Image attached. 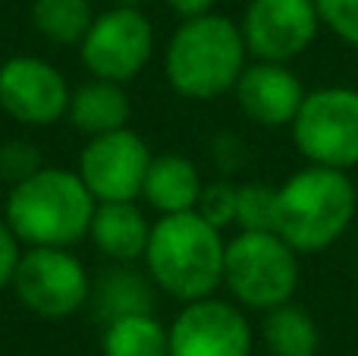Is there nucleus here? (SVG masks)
Returning <instances> with one entry per match:
<instances>
[{"instance_id": "1", "label": "nucleus", "mask_w": 358, "mask_h": 356, "mask_svg": "<svg viewBox=\"0 0 358 356\" xmlns=\"http://www.w3.org/2000/svg\"><path fill=\"white\" fill-rule=\"evenodd\" d=\"M223 231L204 221L198 212L161 214L151 224L145 268L161 294L179 303L214 296L223 284Z\"/></svg>"}, {"instance_id": "2", "label": "nucleus", "mask_w": 358, "mask_h": 356, "mask_svg": "<svg viewBox=\"0 0 358 356\" xmlns=\"http://www.w3.org/2000/svg\"><path fill=\"white\" fill-rule=\"evenodd\" d=\"M355 208L358 189L349 170L305 164L277 186L273 231L299 256H315L343 240L355 221Z\"/></svg>"}, {"instance_id": "3", "label": "nucleus", "mask_w": 358, "mask_h": 356, "mask_svg": "<svg viewBox=\"0 0 358 356\" xmlns=\"http://www.w3.org/2000/svg\"><path fill=\"white\" fill-rule=\"evenodd\" d=\"M248 67V48L239 22L204 13L182 19L164 50V76L182 98L210 101L233 92Z\"/></svg>"}, {"instance_id": "4", "label": "nucleus", "mask_w": 358, "mask_h": 356, "mask_svg": "<svg viewBox=\"0 0 358 356\" xmlns=\"http://www.w3.org/2000/svg\"><path fill=\"white\" fill-rule=\"evenodd\" d=\"M98 199L79 170L41 167L31 177L13 183L3 218L25 246H69L82 243L92 227Z\"/></svg>"}, {"instance_id": "5", "label": "nucleus", "mask_w": 358, "mask_h": 356, "mask_svg": "<svg viewBox=\"0 0 358 356\" xmlns=\"http://www.w3.org/2000/svg\"><path fill=\"white\" fill-rule=\"evenodd\" d=\"M299 252L277 231H239L227 240L223 287L242 309L271 313L299 290Z\"/></svg>"}, {"instance_id": "6", "label": "nucleus", "mask_w": 358, "mask_h": 356, "mask_svg": "<svg viewBox=\"0 0 358 356\" xmlns=\"http://www.w3.org/2000/svg\"><path fill=\"white\" fill-rule=\"evenodd\" d=\"M289 132L308 164L336 170L358 167V88L324 85L305 92Z\"/></svg>"}, {"instance_id": "7", "label": "nucleus", "mask_w": 358, "mask_h": 356, "mask_svg": "<svg viewBox=\"0 0 358 356\" xmlns=\"http://www.w3.org/2000/svg\"><path fill=\"white\" fill-rule=\"evenodd\" d=\"M10 287L19 303L41 319H69L92 300L88 268L60 246H29Z\"/></svg>"}, {"instance_id": "8", "label": "nucleus", "mask_w": 358, "mask_h": 356, "mask_svg": "<svg viewBox=\"0 0 358 356\" xmlns=\"http://www.w3.org/2000/svg\"><path fill=\"white\" fill-rule=\"evenodd\" d=\"M82 63L94 79L132 82L155 54V29L138 6L117 4L94 16L92 29L79 41Z\"/></svg>"}, {"instance_id": "9", "label": "nucleus", "mask_w": 358, "mask_h": 356, "mask_svg": "<svg viewBox=\"0 0 358 356\" xmlns=\"http://www.w3.org/2000/svg\"><path fill=\"white\" fill-rule=\"evenodd\" d=\"M239 29L248 57L292 63L317 41L324 25L315 0H248Z\"/></svg>"}, {"instance_id": "10", "label": "nucleus", "mask_w": 358, "mask_h": 356, "mask_svg": "<svg viewBox=\"0 0 358 356\" xmlns=\"http://www.w3.org/2000/svg\"><path fill=\"white\" fill-rule=\"evenodd\" d=\"M151 149L129 126L92 136L79 155V177L98 202H136L142 199Z\"/></svg>"}, {"instance_id": "11", "label": "nucleus", "mask_w": 358, "mask_h": 356, "mask_svg": "<svg viewBox=\"0 0 358 356\" xmlns=\"http://www.w3.org/2000/svg\"><path fill=\"white\" fill-rule=\"evenodd\" d=\"M252 344L242 306L217 296L182 303L170 325V356H252Z\"/></svg>"}, {"instance_id": "12", "label": "nucleus", "mask_w": 358, "mask_h": 356, "mask_svg": "<svg viewBox=\"0 0 358 356\" xmlns=\"http://www.w3.org/2000/svg\"><path fill=\"white\" fill-rule=\"evenodd\" d=\"M69 82L54 63L31 54H19L0 63V107L16 123L48 126L66 117Z\"/></svg>"}, {"instance_id": "13", "label": "nucleus", "mask_w": 358, "mask_h": 356, "mask_svg": "<svg viewBox=\"0 0 358 356\" xmlns=\"http://www.w3.org/2000/svg\"><path fill=\"white\" fill-rule=\"evenodd\" d=\"M233 95L239 111L252 123L280 130V126H289L296 120L299 107L305 101V85L289 69V63L255 60L242 69Z\"/></svg>"}, {"instance_id": "14", "label": "nucleus", "mask_w": 358, "mask_h": 356, "mask_svg": "<svg viewBox=\"0 0 358 356\" xmlns=\"http://www.w3.org/2000/svg\"><path fill=\"white\" fill-rule=\"evenodd\" d=\"M151 224L136 202H98L88 227V240L113 265H132L145 259Z\"/></svg>"}, {"instance_id": "15", "label": "nucleus", "mask_w": 358, "mask_h": 356, "mask_svg": "<svg viewBox=\"0 0 358 356\" xmlns=\"http://www.w3.org/2000/svg\"><path fill=\"white\" fill-rule=\"evenodd\" d=\"M201 189L204 183L195 161H189L185 155L167 151V155L151 158L148 174H145V186H142V199L161 214H179V212H195Z\"/></svg>"}, {"instance_id": "16", "label": "nucleus", "mask_w": 358, "mask_h": 356, "mask_svg": "<svg viewBox=\"0 0 358 356\" xmlns=\"http://www.w3.org/2000/svg\"><path fill=\"white\" fill-rule=\"evenodd\" d=\"M129 95L120 82L110 79H88L69 98L66 117L73 120V126L79 132H85L88 139L101 136V132H113L129 126Z\"/></svg>"}, {"instance_id": "17", "label": "nucleus", "mask_w": 358, "mask_h": 356, "mask_svg": "<svg viewBox=\"0 0 358 356\" xmlns=\"http://www.w3.org/2000/svg\"><path fill=\"white\" fill-rule=\"evenodd\" d=\"M155 281L148 278V271H136L132 265H117V268L104 271L98 281V287H92L94 300V315L101 322H113L123 315L136 313H155Z\"/></svg>"}, {"instance_id": "18", "label": "nucleus", "mask_w": 358, "mask_h": 356, "mask_svg": "<svg viewBox=\"0 0 358 356\" xmlns=\"http://www.w3.org/2000/svg\"><path fill=\"white\" fill-rule=\"evenodd\" d=\"M104 356H170V328L155 313L123 315L104 325Z\"/></svg>"}, {"instance_id": "19", "label": "nucleus", "mask_w": 358, "mask_h": 356, "mask_svg": "<svg viewBox=\"0 0 358 356\" xmlns=\"http://www.w3.org/2000/svg\"><path fill=\"white\" fill-rule=\"evenodd\" d=\"M261 338L271 356H317V347H321L317 322L296 303H283L264 313Z\"/></svg>"}, {"instance_id": "20", "label": "nucleus", "mask_w": 358, "mask_h": 356, "mask_svg": "<svg viewBox=\"0 0 358 356\" xmlns=\"http://www.w3.org/2000/svg\"><path fill=\"white\" fill-rule=\"evenodd\" d=\"M31 22L54 44H79L94 22L92 0H35Z\"/></svg>"}, {"instance_id": "21", "label": "nucleus", "mask_w": 358, "mask_h": 356, "mask_svg": "<svg viewBox=\"0 0 358 356\" xmlns=\"http://www.w3.org/2000/svg\"><path fill=\"white\" fill-rule=\"evenodd\" d=\"M277 218V186L242 183L236 186V227L239 231H273Z\"/></svg>"}, {"instance_id": "22", "label": "nucleus", "mask_w": 358, "mask_h": 356, "mask_svg": "<svg viewBox=\"0 0 358 356\" xmlns=\"http://www.w3.org/2000/svg\"><path fill=\"white\" fill-rule=\"evenodd\" d=\"M195 212L201 214L204 221H210L214 227L227 231L229 224H236V186L227 180L217 183H204L201 196H198Z\"/></svg>"}, {"instance_id": "23", "label": "nucleus", "mask_w": 358, "mask_h": 356, "mask_svg": "<svg viewBox=\"0 0 358 356\" xmlns=\"http://www.w3.org/2000/svg\"><path fill=\"white\" fill-rule=\"evenodd\" d=\"M321 25L343 44L358 48V0H315Z\"/></svg>"}, {"instance_id": "24", "label": "nucleus", "mask_w": 358, "mask_h": 356, "mask_svg": "<svg viewBox=\"0 0 358 356\" xmlns=\"http://www.w3.org/2000/svg\"><path fill=\"white\" fill-rule=\"evenodd\" d=\"M41 158H38V149L22 139L16 142H6L0 145V180H10V183H19L25 177H31L35 170H41Z\"/></svg>"}, {"instance_id": "25", "label": "nucleus", "mask_w": 358, "mask_h": 356, "mask_svg": "<svg viewBox=\"0 0 358 356\" xmlns=\"http://www.w3.org/2000/svg\"><path fill=\"white\" fill-rule=\"evenodd\" d=\"M19 259H22V240L13 233V227L6 224V218H0V290L13 284V275H16V268H19Z\"/></svg>"}, {"instance_id": "26", "label": "nucleus", "mask_w": 358, "mask_h": 356, "mask_svg": "<svg viewBox=\"0 0 358 356\" xmlns=\"http://www.w3.org/2000/svg\"><path fill=\"white\" fill-rule=\"evenodd\" d=\"M164 4H167L170 10L176 13V16L192 19V16H204V13H214V6L220 4V0H164Z\"/></svg>"}, {"instance_id": "27", "label": "nucleus", "mask_w": 358, "mask_h": 356, "mask_svg": "<svg viewBox=\"0 0 358 356\" xmlns=\"http://www.w3.org/2000/svg\"><path fill=\"white\" fill-rule=\"evenodd\" d=\"M117 4H126V6H138L142 0H117Z\"/></svg>"}, {"instance_id": "28", "label": "nucleus", "mask_w": 358, "mask_h": 356, "mask_svg": "<svg viewBox=\"0 0 358 356\" xmlns=\"http://www.w3.org/2000/svg\"><path fill=\"white\" fill-rule=\"evenodd\" d=\"M355 290H358V271H355Z\"/></svg>"}]
</instances>
